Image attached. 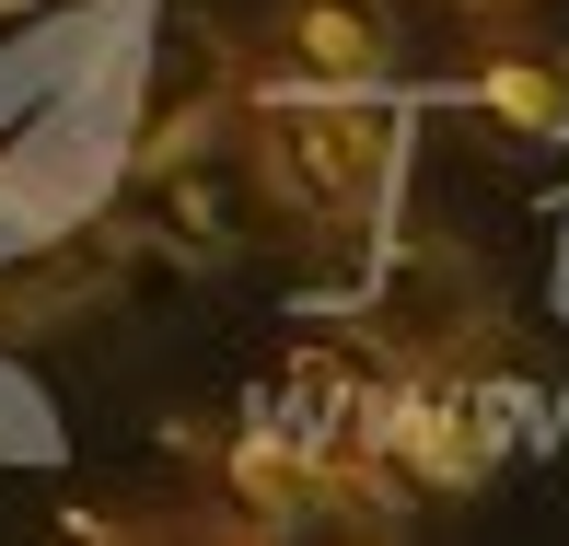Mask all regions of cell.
<instances>
[{
    "label": "cell",
    "mask_w": 569,
    "mask_h": 546,
    "mask_svg": "<svg viewBox=\"0 0 569 546\" xmlns=\"http://www.w3.org/2000/svg\"><path fill=\"white\" fill-rule=\"evenodd\" d=\"M465 93L500 128H569V70L523 59V47H477V59H465Z\"/></svg>",
    "instance_id": "277c9868"
},
{
    "label": "cell",
    "mask_w": 569,
    "mask_h": 546,
    "mask_svg": "<svg viewBox=\"0 0 569 546\" xmlns=\"http://www.w3.org/2000/svg\"><path fill=\"white\" fill-rule=\"evenodd\" d=\"M396 82V12L383 0H279L256 36V93H360Z\"/></svg>",
    "instance_id": "3957f363"
},
{
    "label": "cell",
    "mask_w": 569,
    "mask_h": 546,
    "mask_svg": "<svg viewBox=\"0 0 569 546\" xmlns=\"http://www.w3.org/2000/svg\"><path fill=\"white\" fill-rule=\"evenodd\" d=\"M244 151H256V187L291 221L360 232V221L396 210V187H407V106L383 82H360V93H256Z\"/></svg>",
    "instance_id": "6da1fadb"
},
{
    "label": "cell",
    "mask_w": 569,
    "mask_h": 546,
    "mask_svg": "<svg viewBox=\"0 0 569 546\" xmlns=\"http://www.w3.org/2000/svg\"><path fill=\"white\" fill-rule=\"evenodd\" d=\"M372 337L407 360V373H453V360H477L488 337H500V291H488L453 245L407 232L396 268H383V291H372Z\"/></svg>",
    "instance_id": "7a4b0ae2"
}]
</instances>
